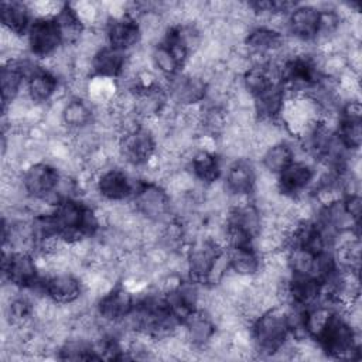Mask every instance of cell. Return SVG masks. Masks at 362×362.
I'll return each mask as SVG.
<instances>
[{
    "instance_id": "6da1fadb",
    "label": "cell",
    "mask_w": 362,
    "mask_h": 362,
    "mask_svg": "<svg viewBox=\"0 0 362 362\" xmlns=\"http://www.w3.org/2000/svg\"><path fill=\"white\" fill-rule=\"evenodd\" d=\"M250 335L255 351L270 356L276 355L290 337L286 308L276 305L263 311L256 320H253Z\"/></svg>"
},
{
    "instance_id": "7a4b0ae2",
    "label": "cell",
    "mask_w": 362,
    "mask_h": 362,
    "mask_svg": "<svg viewBox=\"0 0 362 362\" xmlns=\"http://www.w3.org/2000/svg\"><path fill=\"white\" fill-rule=\"evenodd\" d=\"M62 173L51 163L37 161L28 164L21 173V185L25 195L35 201H42L47 205H55L61 198L58 187Z\"/></svg>"
},
{
    "instance_id": "3957f363",
    "label": "cell",
    "mask_w": 362,
    "mask_h": 362,
    "mask_svg": "<svg viewBox=\"0 0 362 362\" xmlns=\"http://www.w3.org/2000/svg\"><path fill=\"white\" fill-rule=\"evenodd\" d=\"M133 204L136 212L148 221L158 223L171 221V197L161 184L148 181L137 184L133 194Z\"/></svg>"
},
{
    "instance_id": "277c9868",
    "label": "cell",
    "mask_w": 362,
    "mask_h": 362,
    "mask_svg": "<svg viewBox=\"0 0 362 362\" xmlns=\"http://www.w3.org/2000/svg\"><path fill=\"white\" fill-rule=\"evenodd\" d=\"M222 253L223 247L215 239L206 235L194 238L185 255L189 279L199 284H206L215 262Z\"/></svg>"
},
{
    "instance_id": "5b68a950",
    "label": "cell",
    "mask_w": 362,
    "mask_h": 362,
    "mask_svg": "<svg viewBox=\"0 0 362 362\" xmlns=\"http://www.w3.org/2000/svg\"><path fill=\"white\" fill-rule=\"evenodd\" d=\"M119 139L122 160L134 168L147 165L157 153V140L146 126H139Z\"/></svg>"
},
{
    "instance_id": "8992f818",
    "label": "cell",
    "mask_w": 362,
    "mask_h": 362,
    "mask_svg": "<svg viewBox=\"0 0 362 362\" xmlns=\"http://www.w3.org/2000/svg\"><path fill=\"white\" fill-rule=\"evenodd\" d=\"M3 277L18 288H34L40 283L38 264L31 252L4 250Z\"/></svg>"
},
{
    "instance_id": "52a82bcc",
    "label": "cell",
    "mask_w": 362,
    "mask_h": 362,
    "mask_svg": "<svg viewBox=\"0 0 362 362\" xmlns=\"http://www.w3.org/2000/svg\"><path fill=\"white\" fill-rule=\"evenodd\" d=\"M25 35L27 48L35 58H51L64 45L55 18H34Z\"/></svg>"
},
{
    "instance_id": "ba28073f",
    "label": "cell",
    "mask_w": 362,
    "mask_h": 362,
    "mask_svg": "<svg viewBox=\"0 0 362 362\" xmlns=\"http://www.w3.org/2000/svg\"><path fill=\"white\" fill-rule=\"evenodd\" d=\"M41 290L54 303L66 305L83 294L82 280L72 272L51 273L41 280Z\"/></svg>"
},
{
    "instance_id": "9c48e42d",
    "label": "cell",
    "mask_w": 362,
    "mask_h": 362,
    "mask_svg": "<svg viewBox=\"0 0 362 362\" xmlns=\"http://www.w3.org/2000/svg\"><path fill=\"white\" fill-rule=\"evenodd\" d=\"M315 177L314 167L305 160H294L277 175L279 192L297 199L311 187Z\"/></svg>"
},
{
    "instance_id": "30bf717a",
    "label": "cell",
    "mask_w": 362,
    "mask_h": 362,
    "mask_svg": "<svg viewBox=\"0 0 362 362\" xmlns=\"http://www.w3.org/2000/svg\"><path fill=\"white\" fill-rule=\"evenodd\" d=\"M96 191L103 201L120 202L133 197L136 187L129 174L119 167H109L103 170L96 182Z\"/></svg>"
},
{
    "instance_id": "8fae6325",
    "label": "cell",
    "mask_w": 362,
    "mask_h": 362,
    "mask_svg": "<svg viewBox=\"0 0 362 362\" xmlns=\"http://www.w3.org/2000/svg\"><path fill=\"white\" fill-rule=\"evenodd\" d=\"M103 33L107 45L124 52L136 48V45L141 42L139 23L130 14H124L116 18H107Z\"/></svg>"
},
{
    "instance_id": "7c38bea8",
    "label": "cell",
    "mask_w": 362,
    "mask_h": 362,
    "mask_svg": "<svg viewBox=\"0 0 362 362\" xmlns=\"http://www.w3.org/2000/svg\"><path fill=\"white\" fill-rule=\"evenodd\" d=\"M134 305V293L126 286H113L98 300V315L107 324L120 322Z\"/></svg>"
},
{
    "instance_id": "4fadbf2b",
    "label": "cell",
    "mask_w": 362,
    "mask_h": 362,
    "mask_svg": "<svg viewBox=\"0 0 362 362\" xmlns=\"http://www.w3.org/2000/svg\"><path fill=\"white\" fill-rule=\"evenodd\" d=\"M320 25V8L315 4H297L288 14L286 31L304 42L315 41Z\"/></svg>"
},
{
    "instance_id": "5bb4252c",
    "label": "cell",
    "mask_w": 362,
    "mask_h": 362,
    "mask_svg": "<svg viewBox=\"0 0 362 362\" xmlns=\"http://www.w3.org/2000/svg\"><path fill=\"white\" fill-rule=\"evenodd\" d=\"M208 82L195 75L178 74L170 79V95L180 106L199 105L205 102Z\"/></svg>"
},
{
    "instance_id": "9a60e30c",
    "label": "cell",
    "mask_w": 362,
    "mask_h": 362,
    "mask_svg": "<svg viewBox=\"0 0 362 362\" xmlns=\"http://www.w3.org/2000/svg\"><path fill=\"white\" fill-rule=\"evenodd\" d=\"M59 79L44 66L37 65L27 76L25 95L35 105L49 103L58 90Z\"/></svg>"
},
{
    "instance_id": "2e32d148",
    "label": "cell",
    "mask_w": 362,
    "mask_h": 362,
    "mask_svg": "<svg viewBox=\"0 0 362 362\" xmlns=\"http://www.w3.org/2000/svg\"><path fill=\"white\" fill-rule=\"evenodd\" d=\"M255 182L256 170L249 158H238L228 165L223 185L229 195H252Z\"/></svg>"
},
{
    "instance_id": "e0dca14e",
    "label": "cell",
    "mask_w": 362,
    "mask_h": 362,
    "mask_svg": "<svg viewBox=\"0 0 362 362\" xmlns=\"http://www.w3.org/2000/svg\"><path fill=\"white\" fill-rule=\"evenodd\" d=\"M127 52L110 45L102 47L92 58V76L120 78L127 65Z\"/></svg>"
},
{
    "instance_id": "ac0fdd59",
    "label": "cell",
    "mask_w": 362,
    "mask_h": 362,
    "mask_svg": "<svg viewBox=\"0 0 362 362\" xmlns=\"http://www.w3.org/2000/svg\"><path fill=\"white\" fill-rule=\"evenodd\" d=\"M286 99H287V93L281 86V83L273 85L263 93L253 98V110H255L256 120L277 122Z\"/></svg>"
},
{
    "instance_id": "d6986e66",
    "label": "cell",
    "mask_w": 362,
    "mask_h": 362,
    "mask_svg": "<svg viewBox=\"0 0 362 362\" xmlns=\"http://www.w3.org/2000/svg\"><path fill=\"white\" fill-rule=\"evenodd\" d=\"M0 14L3 28L23 37L27 34L34 17L28 3L20 1H3L0 4Z\"/></svg>"
},
{
    "instance_id": "ffe728a7",
    "label": "cell",
    "mask_w": 362,
    "mask_h": 362,
    "mask_svg": "<svg viewBox=\"0 0 362 362\" xmlns=\"http://www.w3.org/2000/svg\"><path fill=\"white\" fill-rule=\"evenodd\" d=\"M95 120V110L85 98H69L62 107V123L68 132L89 127Z\"/></svg>"
},
{
    "instance_id": "44dd1931",
    "label": "cell",
    "mask_w": 362,
    "mask_h": 362,
    "mask_svg": "<svg viewBox=\"0 0 362 362\" xmlns=\"http://www.w3.org/2000/svg\"><path fill=\"white\" fill-rule=\"evenodd\" d=\"M189 171L204 187L216 182L221 177V161L215 151L198 150L189 160Z\"/></svg>"
},
{
    "instance_id": "7402d4cb",
    "label": "cell",
    "mask_w": 362,
    "mask_h": 362,
    "mask_svg": "<svg viewBox=\"0 0 362 362\" xmlns=\"http://www.w3.org/2000/svg\"><path fill=\"white\" fill-rule=\"evenodd\" d=\"M229 255V269L240 276L255 277L262 267L260 253L253 247H239L230 249Z\"/></svg>"
},
{
    "instance_id": "603a6c76",
    "label": "cell",
    "mask_w": 362,
    "mask_h": 362,
    "mask_svg": "<svg viewBox=\"0 0 362 362\" xmlns=\"http://www.w3.org/2000/svg\"><path fill=\"white\" fill-rule=\"evenodd\" d=\"M294 160V150L286 141H280L267 147L260 156L262 168L274 175H279Z\"/></svg>"
},
{
    "instance_id": "cb8c5ba5",
    "label": "cell",
    "mask_w": 362,
    "mask_h": 362,
    "mask_svg": "<svg viewBox=\"0 0 362 362\" xmlns=\"http://www.w3.org/2000/svg\"><path fill=\"white\" fill-rule=\"evenodd\" d=\"M315 252L303 247V246H290L286 249L287 256V267L293 276L301 277H313L314 267H315Z\"/></svg>"
},
{
    "instance_id": "d4e9b609",
    "label": "cell",
    "mask_w": 362,
    "mask_h": 362,
    "mask_svg": "<svg viewBox=\"0 0 362 362\" xmlns=\"http://www.w3.org/2000/svg\"><path fill=\"white\" fill-rule=\"evenodd\" d=\"M150 57H151V65L163 76H165L168 79L178 75L180 68L184 66V64L175 55V52L164 42H158V44L153 45V48L150 51Z\"/></svg>"
},
{
    "instance_id": "484cf974",
    "label": "cell",
    "mask_w": 362,
    "mask_h": 362,
    "mask_svg": "<svg viewBox=\"0 0 362 362\" xmlns=\"http://www.w3.org/2000/svg\"><path fill=\"white\" fill-rule=\"evenodd\" d=\"M57 21V25L59 28L64 45H75L83 31L86 30L75 11L72 10L71 4L65 3L62 10L58 13L57 17H54Z\"/></svg>"
},
{
    "instance_id": "4316f807",
    "label": "cell",
    "mask_w": 362,
    "mask_h": 362,
    "mask_svg": "<svg viewBox=\"0 0 362 362\" xmlns=\"http://www.w3.org/2000/svg\"><path fill=\"white\" fill-rule=\"evenodd\" d=\"M335 133H337L339 141L345 146V148H348L349 151H358L359 150L361 141H362L361 122L339 119Z\"/></svg>"
}]
</instances>
